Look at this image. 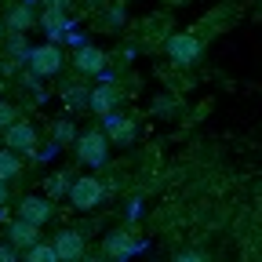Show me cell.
Here are the masks:
<instances>
[{
  "label": "cell",
  "mask_w": 262,
  "mask_h": 262,
  "mask_svg": "<svg viewBox=\"0 0 262 262\" xmlns=\"http://www.w3.org/2000/svg\"><path fill=\"white\" fill-rule=\"evenodd\" d=\"M171 262H208V255H201V251H179Z\"/></svg>",
  "instance_id": "cell-21"
},
{
  "label": "cell",
  "mask_w": 262,
  "mask_h": 262,
  "mask_svg": "<svg viewBox=\"0 0 262 262\" xmlns=\"http://www.w3.org/2000/svg\"><path fill=\"white\" fill-rule=\"evenodd\" d=\"M26 262H58V255H55L51 241H40V244H33L26 251Z\"/></svg>",
  "instance_id": "cell-17"
},
{
  "label": "cell",
  "mask_w": 262,
  "mask_h": 262,
  "mask_svg": "<svg viewBox=\"0 0 262 262\" xmlns=\"http://www.w3.org/2000/svg\"><path fill=\"white\" fill-rule=\"evenodd\" d=\"M102 196H106V182L95 179V175H80L70 182V204L77 211H95L102 204Z\"/></svg>",
  "instance_id": "cell-2"
},
{
  "label": "cell",
  "mask_w": 262,
  "mask_h": 262,
  "mask_svg": "<svg viewBox=\"0 0 262 262\" xmlns=\"http://www.w3.org/2000/svg\"><path fill=\"white\" fill-rule=\"evenodd\" d=\"M0 262H18L15 248H8V244H0Z\"/></svg>",
  "instance_id": "cell-22"
},
{
  "label": "cell",
  "mask_w": 262,
  "mask_h": 262,
  "mask_svg": "<svg viewBox=\"0 0 262 262\" xmlns=\"http://www.w3.org/2000/svg\"><path fill=\"white\" fill-rule=\"evenodd\" d=\"M120 98H124V91H120L113 80H106V84H98V88L88 95V106H91L98 117H106V113H113V110L120 106Z\"/></svg>",
  "instance_id": "cell-11"
},
{
  "label": "cell",
  "mask_w": 262,
  "mask_h": 262,
  "mask_svg": "<svg viewBox=\"0 0 262 262\" xmlns=\"http://www.w3.org/2000/svg\"><path fill=\"white\" fill-rule=\"evenodd\" d=\"M51 248H55L58 262H80V258H84V251H88L84 233H77V229H58L55 241H51Z\"/></svg>",
  "instance_id": "cell-10"
},
{
  "label": "cell",
  "mask_w": 262,
  "mask_h": 262,
  "mask_svg": "<svg viewBox=\"0 0 262 262\" xmlns=\"http://www.w3.org/2000/svg\"><path fill=\"white\" fill-rule=\"evenodd\" d=\"M0 95H4V80H0Z\"/></svg>",
  "instance_id": "cell-27"
},
{
  "label": "cell",
  "mask_w": 262,
  "mask_h": 262,
  "mask_svg": "<svg viewBox=\"0 0 262 262\" xmlns=\"http://www.w3.org/2000/svg\"><path fill=\"white\" fill-rule=\"evenodd\" d=\"M33 22H37V18H33V11H29V4H15L11 11H8V26L15 29V33H26Z\"/></svg>",
  "instance_id": "cell-15"
},
{
  "label": "cell",
  "mask_w": 262,
  "mask_h": 262,
  "mask_svg": "<svg viewBox=\"0 0 262 262\" xmlns=\"http://www.w3.org/2000/svg\"><path fill=\"white\" fill-rule=\"evenodd\" d=\"M18 175H22V160H18V153L0 149V182L8 186V179H18Z\"/></svg>",
  "instance_id": "cell-14"
},
{
  "label": "cell",
  "mask_w": 262,
  "mask_h": 262,
  "mask_svg": "<svg viewBox=\"0 0 262 262\" xmlns=\"http://www.w3.org/2000/svg\"><path fill=\"white\" fill-rule=\"evenodd\" d=\"M44 237H40V226H29V222H22V219H15L11 226H8V248H33V244H40Z\"/></svg>",
  "instance_id": "cell-12"
},
{
  "label": "cell",
  "mask_w": 262,
  "mask_h": 262,
  "mask_svg": "<svg viewBox=\"0 0 262 262\" xmlns=\"http://www.w3.org/2000/svg\"><path fill=\"white\" fill-rule=\"evenodd\" d=\"M4 204H8V186L0 182V208H4Z\"/></svg>",
  "instance_id": "cell-24"
},
{
  "label": "cell",
  "mask_w": 262,
  "mask_h": 262,
  "mask_svg": "<svg viewBox=\"0 0 262 262\" xmlns=\"http://www.w3.org/2000/svg\"><path fill=\"white\" fill-rule=\"evenodd\" d=\"M11 55H18V58H26V55H29V48H26V37H22V33H15V37H11Z\"/></svg>",
  "instance_id": "cell-20"
},
{
  "label": "cell",
  "mask_w": 262,
  "mask_h": 262,
  "mask_svg": "<svg viewBox=\"0 0 262 262\" xmlns=\"http://www.w3.org/2000/svg\"><path fill=\"white\" fill-rule=\"evenodd\" d=\"M51 135H55V146H66V142H73V139H77V135H73V124H70V120H58Z\"/></svg>",
  "instance_id": "cell-18"
},
{
  "label": "cell",
  "mask_w": 262,
  "mask_h": 262,
  "mask_svg": "<svg viewBox=\"0 0 262 262\" xmlns=\"http://www.w3.org/2000/svg\"><path fill=\"white\" fill-rule=\"evenodd\" d=\"M139 248H142V241H139L135 229H110L106 241H102V258H110V262H127Z\"/></svg>",
  "instance_id": "cell-4"
},
{
  "label": "cell",
  "mask_w": 262,
  "mask_h": 262,
  "mask_svg": "<svg viewBox=\"0 0 262 262\" xmlns=\"http://www.w3.org/2000/svg\"><path fill=\"white\" fill-rule=\"evenodd\" d=\"M18 219L29 222V226H44V222L55 219V201H48L40 193H26L18 201Z\"/></svg>",
  "instance_id": "cell-8"
},
{
  "label": "cell",
  "mask_w": 262,
  "mask_h": 262,
  "mask_svg": "<svg viewBox=\"0 0 262 262\" xmlns=\"http://www.w3.org/2000/svg\"><path fill=\"white\" fill-rule=\"evenodd\" d=\"M44 4H48L51 11H66V8H70V0H44Z\"/></svg>",
  "instance_id": "cell-23"
},
{
  "label": "cell",
  "mask_w": 262,
  "mask_h": 262,
  "mask_svg": "<svg viewBox=\"0 0 262 262\" xmlns=\"http://www.w3.org/2000/svg\"><path fill=\"white\" fill-rule=\"evenodd\" d=\"M73 153H77L80 164H88V168H102L110 160V139L102 135V127H88V131H80L73 139Z\"/></svg>",
  "instance_id": "cell-1"
},
{
  "label": "cell",
  "mask_w": 262,
  "mask_h": 262,
  "mask_svg": "<svg viewBox=\"0 0 262 262\" xmlns=\"http://www.w3.org/2000/svg\"><path fill=\"white\" fill-rule=\"evenodd\" d=\"M4 149H11V153H37V127H33L29 120H15L8 131H4Z\"/></svg>",
  "instance_id": "cell-9"
},
{
  "label": "cell",
  "mask_w": 262,
  "mask_h": 262,
  "mask_svg": "<svg viewBox=\"0 0 262 262\" xmlns=\"http://www.w3.org/2000/svg\"><path fill=\"white\" fill-rule=\"evenodd\" d=\"M40 29H44V37H48V44H58L66 33H70V15L66 11H44L40 15Z\"/></svg>",
  "instance_id": "cell-13"
},
{
  "label": "cell",
  "mask_w": 262,
  "mask_h": 262,
  "mask_svg": "<svg viewBox=\"0 0 262 262\" xmlns=\"http://www.w3.org/2000/svg\"><path fill=\"white\" fill-rule=\"evenodd\" d=\"M70 175L66 171H51L48 175V182H44V189H48V201H55V196H62V193H70Z\"/></svg>",
  "instance_id": "cell-16"
},
{
  "label": "cell",
  "mask_w": 262,
  "mask_h": 262,
  "mask_svg": "<svg viewBox=\"0 0 262 262\" xmlns=\"http://www.w3.org/2000/svg\"><path fill=\"white\" fill-rule=\"evenodd\" d=\"M26 62H29L33 77H55L62 70V48L58 44H37V48H29Z\"/></svg>",
  "instance_id": "cell-5"
},
{
  "label": "cell",
  "mask_w": 262,
  "mask_h": 262,
  "mask_svg": "<svg viewBox=\"0 0 262 262\" xmlns=\"http://www.w3.org/2000/svg\"><path fill=\"white\" fill-rule=\"evenodd\" d=\"M102 135L110 139V146L117 142V146H127V142H135V135H139V124H135V117H127V113H106L102 117Z\"/></svg>",
  "instance_id": "cell-6"
},
{
  "label": "cell",
  "mask_w": 262,
  "mask_h": 262,
  "mask_svg": "<svg viewBox=\"0 0 262 262\" xmlns=\"http://www.w3.org/2000/svg\"><path fill=\"white\" fill-rule=\"evenodd\" d=\"M164 51H168V58L179 62V66H193L204 55V40L196 37V33H171V37L164 40Z\"/></svg>",
  "instance_id": "cell-3"
},
{
  "label": "cell",
  "mask_w": 262,
  "mask_h": 262,
  "mask_svg": "<svg viewBox=\"0 0 262 262\" xmlns=\"http://www.w3.org/2000/svg\"><path fill=\"white\" fill-rule=\"evenodd\" d=\"M80 262H110V258H88V255H84V258H80Z\"/></svg>",
  "instance_id": "cell-25"
},
{
  "label": "cell",
  "mask_w": 262,
  "mask_h": 262,
  "mask_svg": "<svg viewBox=\"0 0 262 262\" xmlns=\"http://www.w3.org/2000/svg\"><path fill=\"white\" fill-rule=\"evenodd\" d=\"M0 37H4V22H0Z\"/></svg>",
  "instance_id": "cell-26"
},
{
  "label": "cell",
  "mask_w": 262,
  "mask_h": 262,
  "mask_svg": "<svg viewBox=\"0 0 262 262\" xmlns=\"http://www.w3.org/2000/svg\"><path fill=\"white\" fill-rule=\"evenodd\" d=\"M106 51L98 48V44H80L77 51H73V66H77V73H84V77H102V80H110V73H106Z\"/></svg>",
  "instance_id": "cell-7"
},
{
  "label": "cell",
  "mask_w": 262,
  "mask_h": 262,
  "mask_svg": "<svg viewBox=\"0 0 262 262\" xmlns=\"http://www.w3.org/2000/svg\"><path fill=\"white\" fill-rule=\"evenodd\" d=\"M15 120H18L15 106H11V102H4V98H0V131H8V127H11Z\"/></svg>",
  "instance_id": "cell-19"
}]
</instances>
